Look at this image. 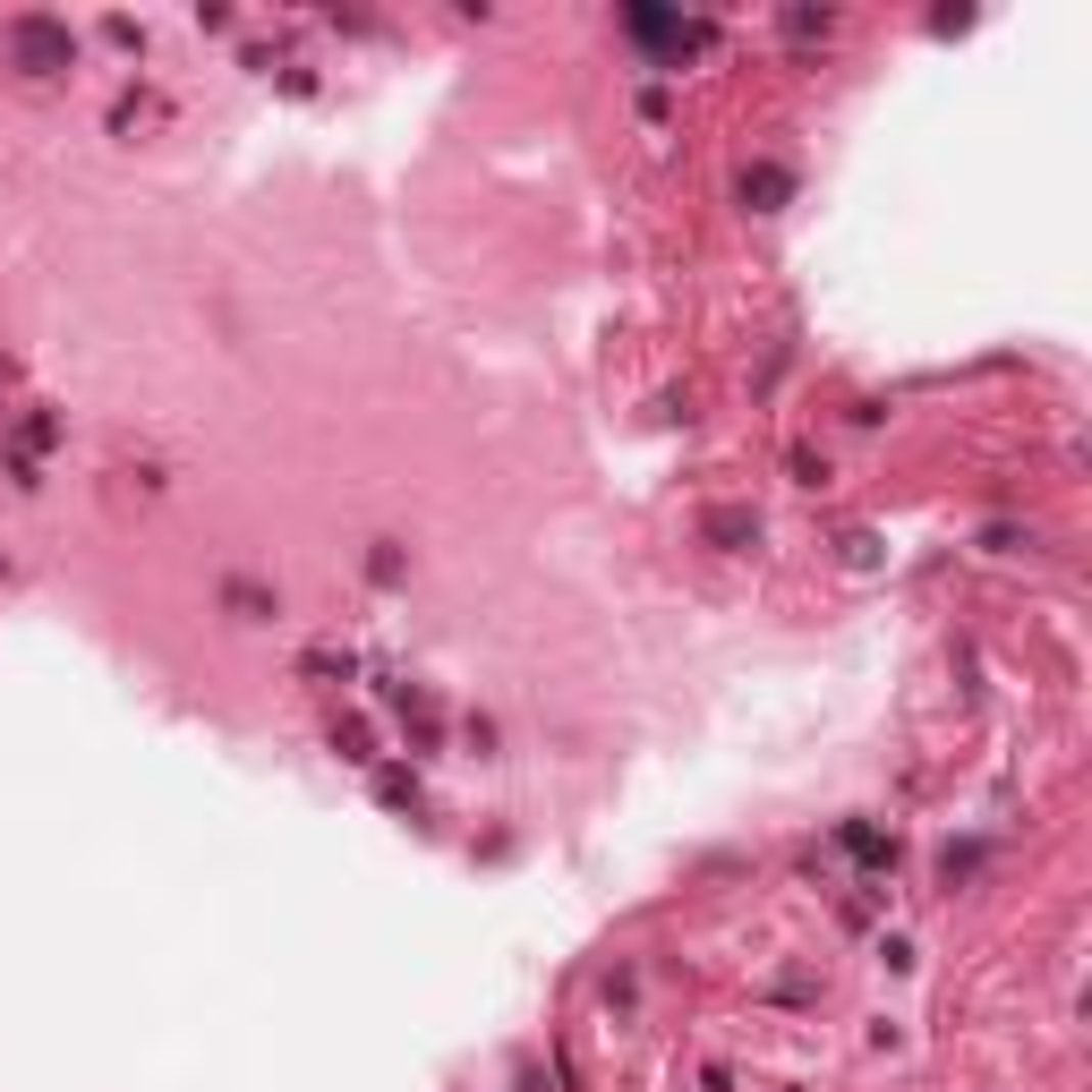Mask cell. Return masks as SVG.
Here are the masks:
<instances>
[]
</instances>
